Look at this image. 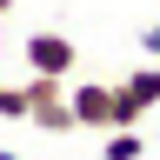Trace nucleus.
Instances as JSON below:
<instances>
[{
  "label": "nucleus",
  "instance_id": "nucleus-3",
  "mask_svg": "<svg viewBox=\"0 0 160 160\" xmlns=\"http://www.w3.org/2000/svg\"><path fill=\"white\" fill-rule=\"evenodd\" d=\"M20 60H27V73H53V80H73L80 67V47L60 27H33L27 40H20Z\"/></svg>",
  "mask_w": 160,
  "mask_h": 160
},
{
  "label": "nucleus",
  "instance_id": "nucleus-4",
  "mask_svg": "<svg viewBox=\"0 0 160 160\" xmlns=\"http://www.w3.org/2000/svg\"><path fill=\"white\" fill-rule=\"evenodd\" d=\"M73 120H80V133H113L120 120H113V80H73Z\"/></svg>",
  "mask_w": 160,
  "mask_h": 160
},
{
  "label": "nucleus",
  "instance_id": "nucleus-6",
  "mask_svg": "<svg viewBox=\"0 0 160 160\" xmlns=\"http://www.w3.org/2000/svg\"><path fill=\"white\" fill-rule=\"evenodd\" d=\"M0 120H27V80L0 73Z\"/></svg>",
  "mask_w": 160,
  "mask_h": 160
},
{
  "label": "nucleus",
  "instance_id": "nucleus-7",
  "mask_svg": "<svg viewBox=\"0 0 160 160\" xmlns=\"http://www.w3.org/2000/svg\"><path fill=\"white\" fill-rule=\"evenodd\" d=\"M133 40H140V53H147V60H160V20H147Z\"/></svg>",
  "mask_w": 160,
  "mask_h": 160
},
{
  "label": "nucleus",
  "instance_id": "nucleus-2",
  "mask_svg": "<svg viewBox=\"0 0 160 160\" xmlns=\"http://www.w3.org/2000/svg\"><path fill=\"white\" fill-rule=\"evenodd\" d=\"M147 113H160V67L140 60L133 73L113 80V120H120V127H140Z\"/></svg>",
  "mask_w": 160,
  "mask_h": 160
},
{
  "label": "nucleus",
  "instance_id": "nucleus-8",
  "mask_svg": "<svg viewBox=\"0 0 160 160\" xmlns=\"http://www.w3.org/2000/svg\"><path fill=\"white\" fill-rule=\"evenodd\" d=\"M13 7H20V0H0V20H7V13H13Z\"/></svg>",
  "mask_w": 160,
  "mask_h": 160
},
{
  "label": "nucleus",
  "instance_id": "nucleus-9",
  "mask_svg": "<svg viewBox=\"0 0 160 160\" xmlns=\"http://www.w3.org/2000/svg\"><path fill=\"white\" fill-rule=\"evenodd\" d=\"M0 160H20V153H7V147H0Z\"/></svg>",
  "mask_w": 160,
  "mask_h": 160
},
{
  "label": "nucleus",
  "instance_id": "nucleus-5",
  "mask_svg": "<svg viewBox=\"0 0 160 160\" xmlns=\"http://www.w3.org/2000/svg\"><path fill=\"white\" fill-rule=\"evenodd\" d=\"M147 147H153V140L140 127H113L107 140H100V160H147Z\"/></svg>",
  "mask_w": 160,
  "mask_h": 160
},
{
  "label": "nucleus",
  "instance_id": "nucleus-10",
  "mask_svg": "<svg viewBox=\"0 0 160 160\" xmlns=\"http://www.w3.org/2000/svg\"><path fill=\"white\" fill-rule=\"evenodd\" d=\"M153 140H160V120H153Z\"/></svg>",
  "mask_w": 160,
  "mask_h": 160
},
{
  "label": "nucleus",
  "instance_id": "nucleus-1",
  "mask_svg": "<svg viewBox=\"0 0 160 160\" xmlns=\"http://www.w3.org/2000/svg\"><path fill=\"white\" fill-rule=\"evenodd\" d=\"M73 80H53V73H27V127L40 133H80L73 120Z\"/></svg>",
  "mask_w": 160,
  "mask_h": 160
}]
</instances>
